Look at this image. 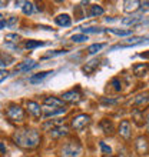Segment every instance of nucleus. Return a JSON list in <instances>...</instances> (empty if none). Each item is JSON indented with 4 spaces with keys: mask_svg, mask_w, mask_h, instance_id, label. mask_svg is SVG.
Instances as JSON below:
<instances>
[{
    "mask_svg": "<svg viewBox=\"0 0 149 157\" xmlns=\"http://www.w3.org/2000/svg\"><path fill=\"white\" fill-rule=\"evenodd\" d=\"M14 144L22 149H36L40 144V134L33 128H22L13 134Z\"/></svg>",
    "mask_w": 149,
    "mask_h": 157,
    "instance_id": "1",
    "label": "nucleus"
},
{
    "mask_svg": "<svg viewBox=\"0 0 149 157\" xmlns=\"http://www.w3.org/2000/svg\"><path fill=\"white\" fill-rule=\"evenodd\" d=\"M80 151H82V146L76 140H70L67 143H65V146L62 149V153L66 157H76L78 154H80Z\"/></svg>",
    "mask_w": 149,
    "mask_h": 157,
    "instance_id": "2",
    "label": "nucleus"
},
{
    "mask_svg": "<svg viewBox=\"0 0 149 157\" xmlns=\"http://www.w3.org/2000/svg\"><path fill=\"white\" fill-rule=\"evenodd\" d=\"M6 116L9 119L12 120V121H23L25 119V112H23V109L20 106H17V104H12L10 107L6 110Z\"/></svg>",
    "mask_w": 149,
    "mask_h": 157,
    "instance_id": "3",
    "label": "nucleus"
},
{
    "mask_svg": "<svg viewBox=\"0 0 149 157\" xmlns=\"http://www.w3.org/2000/svg\"><path fill=\"white\" fill-rule=\"evenodd\" d=\"M135 149H136V153L139 156H146L149 153V141L148 137L145 136H139L135 140Z\"/></svg>",
    "mask_w": 149,
    "mask_h": 157,
    "instance_id": "4",
    "label": "nucleus"
},
{
    "mask_svg": "<svg viewBox=\"0 0 149 157\" xmlns=\"http://www.w3.org/2000/svg\"><path fill=\"white\" fill-rule=\"evenodd\" d=\"M89 123H91V116H87V114H79V116H76L72 120V127L74 130H83Z\"/></svg>",
    "mask_w": 149,
    "mask_h": 157,
    "instance_id": "5",
    "label": "nucleus"
},
{
    "mask_svg": "<svg viewBox=\"0 0 149 157\" xmlns=\"http://www.w3.org/2000/svg\"><path fill=\"white\" fill-rule=\"evenodd\" d=\"M37 66V63L33 62V60H25V62L19 63L16 67H14V70H13V75H17V73H27L29 70L34 69Z\"/></svg>",
    "mask_w": 149,
    "mask_h": 157,
    "instance_id": "6",
    "label": "nucleus"
},
{
    "mask_svg": "<svg viewBox=\"0 0 149 157\" xmlns=\"http://www.w3.org/2000/svg\"><path fill=\"white\" fill-rule=\"evenodd\" d=\"M118 133L123 137L125 140H129L131 136H132V132H131V121H129V120H122L119 124V128H118Z\"/></svg>",
    "mask_w": 149,
    "mask_h": 157,
    "instance_id": "7",
    "label": "nucleus"
},
{
    "mask_svg": "<svg viewBox=\"0 0 149 157\" xmlns=\"http://www.w3.org/2000/svg\"><path fill=\"white\" fill-rule=\"evenodd\" d=\"M63 101H67V103H78L80 100V93L79 90H69L66 93H63Z\"/></svg>",
    "mask_w": 149,
    "mask_h": 157,
    "instance_id": "8",
    "label": "nucleus"
},
{
    "mask_svg": "<svg viewBox=\"0 0 149 157\" xmlns=\"http://www.w3.org/2000/svg\"><path fill=\"white\" fill-rule=\"evenodd\" d=\"M49 134L53 139H59V137H63V136H67L69 134V128H67V126H59V127H54V128H52L49 132Z\"/></svg>",
    "mask_w": 149,
    "mask_h": 157,
    "instance_id": "9",
    "label": "nucleus"
},
{
    "mask_svg": "<svg viewBox=\"0 0 149 157\" xmlns=\"http://www.w3.org/2000/svg\"><path fill=\"white\" fill-rule=\"evenodd\" d=\"M43 104H45L46 107H65V103H63V100L58 99V97H46L43 100Z\"/></svg>",
    "mask_w": 149,
    "mask_h": 157,
    "instance_id": "10",
    "label": "nucleus"
},
{
    "mask_svg": "<svg viewBox=\"0 0 149 157\" xmlns=\"http://www.w3.org/2000/svg\"><path fill=\"white\" fill-rule=\"evenodd\" d=\"M149 103V90L143 91V93H139V94L133 99V104L135 106H145Z\"/></svg>",
    "mask_w": 149,
    "mask_h": 157,
    "instance_id": "11",
    "label": "nucleus"
},
{
    "mask_svg": "<svg viewBox=\"0 0 149 157\" xmlns=\"http://www.w3.org/2000/svg\"><path fill=\"white\" fill-rule=\"evenodd\" d=\"M141 2H138V0H126L123 2V10L128 13H132V12H136L139 6H141Z\"/></svg>",
    "mask_w": 149,
    "mask_h": 157,
    "instance_id": "12",
    "label": "nucleus"
},
{
    "mask_svg": "<svg viewBox=\"0 0 149 157\" xmlns=\"http://www.w3.org/2000/svg\"><path fill=\"white\" fill-rule=\"evenodd\" d=\"M27 110H29V113L33 117H40V114H42V109H40V106H39V103L32 101V100L27 101Z\"/></svg>",
    "mask_w": 149,
    "mask_h": 157,
    "instance_id": "13",
    "label": "nucleus"
},
{
    "mask_svg": "<svg viewBox=\"0 0 149 157\" xmlns=\"http://www.w3.org/2000/svg\"><path fill=\"white\" fill-rule=\"evenodd\" d=\"M63 113H66V109L65 107H46L43 110V114L45 117H50V116H58V114H63Z\"/></svg>",
    "mask_w": 149,
    "mask_h": 157,
    "instance_id": "14",
    "label": "nucleus"
},
{
    "mask_svg": "<svg viewBox=\"0 0 149 157\" xmlns=\"http://www.w3.org/2000/svg\"><path fill=\"white\" fill-rule=\"evenodd\" d=\"M146 71H148V63H139V64L133 66V75L136 76V77L145 76Z\"/></svg>",
    "mask_w": 149,
    "mask_h": 157,
    "instance_id": "15",
    "label": "nucleus"
},
{
    "mask_svg": "<svg viewBox=\"0 0 149 157\" xmlns=\"http://www.w3.org/2000/svg\"><path fill=\"white\" fill-rule=\"evenodd\" d=\"M50 75H53V71H40V73H37V75H33L32 77L29 78V82L32 83V84H36V83H39V82H42V80H45L47 76H50Z\"/></svg>",
    "mask_w": 149,
    "mask_h": 157,
    "instance_id": "16",
    "label": "nucleus"
},
{
    "mask_svg": "<svg viewBox=\"0 0 149 157\" xmlns=\"http://www.w3.org/2000/svg\"><path fill=\"white\" fill-rule=\"evenodd\" d=\"M63 120H60V119H58V120H49V121H46L42 127H43V130H46V132H50L52 128H54V127H59V126H63Z\"/></svg>",
    "mask_w": 149,
    "mask_h": 157,
    "instance_id": "17",
    "label": "nucleus"
},
{
    "mask_svg": "<svg viewBox=\"0 0 149 157\" xmlns=\"http://www.w3.org/2000/svg\"><path fill=\"white\" fill-rule=\"evenodd\" d=\"M56 23H58L59 26H62V27H69V26L72 25V19L67 14H59L56 19Z\"/></svg>",
    "mask_w": 149,
    "mask_h": 157,
    "instance_id": "18",
    "label": "nucleus"
},
{
    "mask_svg": "<svg viewBox=\"0 0 149 157\" xmlns=\"http://www.w3.org/2000/svg\"><path fill=\"white\" fill-rule=\"evenodd\" d=\"M142 19L143 17L142 16H131V17H125V19H122V25L125 26H133V25H138V23H141Z\"/></svg>",
    "mask_w": 149,
    "mask_h": 157,
    "instance_id": "19",
    "label": "nucleus"
},
{
    "mask_svg": "<svg viewBox=\"0 0 149 157\" xmlns=\"http://www.w3.org/2000/svg\"><path fill=\"white\" fill-rule=\"evenodd\" d=\"M133 116V121L138 124V126H143V123H145V117H143V112H141L139 109H135L132 113Z\"/></svg>",
    "mask_w": 149,
    "mask_h": 157,
    "instance_id": "20",
    "label": "nucleus"
},
{
    "mask_svg": "<svg viewBox=\"0 0 149 157\" xmlns=\"http://www.w3.org/2000/svg\"><path fill=\"white\" fill-rule=\"evenodd\" d=\"M98 66H99V62L98 60H91V62H87L85 66H83V71L86 73V75H91V73H93V71L98 69Z\"/></svg>",
    "mask_w": 149,
    "mask_h": 157,
    "instance_id": "21",
    "label": "nucleus"
},
{
    "mask_svg": "<svg viewBox=\"0 0 149 157\" xmlns=\"http://www.w3.org/2000/svg\"><path fill=\"white\" fill-rule=\"evenodd\" d=\"M100 127H102V130L105 132V134H112V133H113V130H115V127H113L112 121H109L108 119H103L102 121H100Z\"/></svg>",
    "mask_w": 149,
    "mask_h": 157,
    "instance_id": "22",
    "label": "nucleus"
},
{
    "mask_svg": "<svg viewBox=\"0 0 149 157\" xmlns=\"http://www.w3.org/2000/svg\"><path fill=\"white\" fill-rule=\"evenodd\" d=\"M105 13V10H103V7L102 6H98V4H93L91 7V17H98V16H102Z\"/></svg>",
    "mask_w": 149,
    "mask_h": 157,
    "instance_id": "23",
    "label": "nucleus"
},
{
    "mask_svg": "<svg viewBox=\"0 0 149 157\" xmlns=\"http://www.w3.org/2000/svg\"><path fill=\"white\" fill-rule=\"evenodd\" d=\"M103 47H105V43H95V44H91L87 47V53L95 54V53H98V52H100Z\"/></svg>",
    "mask_w": 149,
    "mask_h": 157,
    "instance_id": "24",
    "label": "nucleus"
},
{
    "mask_svg": "<svg viewBox=\"0 0 149 157\" xmlns=\"http://www.w3.org/2000/svg\"><path fill=\"white\" fill-rule=\"evenodd\" d=\"M22 10H23V13H25V14H27V16H29V14H32V13H33L34 4L32 3V2H25V6L22 7Z\"/></svg>",
    "mask_w": 149,
    "mask_h": 157,
    "instance_id": "25",
    "label": "nucleus"
},
{
    "mask_svg": "<svg viewBox=\"0 0 149 157\" xmlns=\"http://www.w3.org/2000/svg\"><path fill=\"white\" fill-rule=\"evenodd\" d=\"M106 30L116 34V36H129V34H132V30H120V29H106Z\"/></svg>",
    "mask_w": 149,
    "mask_h": 157,
    "instance_id": "26",
    "label": "nucleus"
},
{
    "mask_svg": "<svg viewBox=\"0 0 149 157\" xmlns=\"http://www.w3.org/2000/svg\"><path fill=\"white\" fill-rule=\"evenodd\" d=\"M19 40H20V36L14 33L6 34V37H4V43H17Z\"/></svg>",
    "mask_w": 149,
    "mask_h": 157,
    "instance_id": "27",
    "label": "nucleus"
},
{
    "mask_svg": "<svg viewBox=\"0 0 149 157\" xmlns=\"http://www.w3.org/2000/svg\"><path fill=\"white\" fill-rule=\"evenodd\" d=\"M26 49H36V47H40V46H45V43L37 40H27L26 41Z\"/></svg>",
    "mask_w": 149,
    "mask_h": 157,
    "instance_id": "28",
    "label": "nucleus"
},
{
    "mask_svg": "<svg viewBox=\"0 0 149 157\" xmlns=\"http://www.w3.org/2000/svg\"><path fill=\"white\" fill-rule=\"evenodd\" d=\"M105 29H98V27H85L82 29V33L83 34H91V33H103Z\"/></svg>",
    "mask_w": 149,
    "mask_h": 157,
    "instance_id": "29",
    "label": "nucleus"
},
{
    "mask_svg": "<svg viewBox=\"0 0 149 157\" xmlns=\"http://www.w3.org/2000/svg\"><path fill=\"white\" fill-rule=\"evenodd\" d=\"M89 40V37H87L86 34H73L72 36V41H74V43H83V41Z\"/></svg>",
    "mask_w": 149,
    "mask_h": 157,
    "instance_id": "30",
    "label": "nucleus"
},
{
    "mask_svg": "<svg viewBox=\"0 0 149 157\" xmlns=\"http://www.w3.org/2000/svg\"><path fill=\"white\" fill-rule=\"evenodd\" d=\"M99 146H100V150H102V153H103V154H108V156H111L112 149L109 147V146H106V143H105V141H100Z\"/></svg>",
    "mask_w": 149,
    "mask_h": 157,
    "instance_id": "31",
    "label": "nucleus"
},
{
    "mask_svg": "<svg viewBox=\"0 0 149 157\" xmlns=\"http://www.w3.org/2000/svg\"><path fill=\"white\" fill-rule=\"evenodd\" d=\"M60 54H66V50H54L52 53L43 56V59H49V57H54V56H60Z\"/></svg>",
    "mask_w": 149,
    "mask_h": 157,
    "instance_id": "32",
    "label": "nucleus"
},
{
    "mask_svg": "<svg viewBox=\"0 0 149 157\" xmlns=\"http://www.w3.org/2000/svg\"><path fill=\"white\" fill-rule=\"evenodd\" d=\"M112 84H113V89H115L116 91L122 90V82H120L119 78H113V80H112Z\"/></svg>",
    "mask_w": 149,
    "mask_h": 157,
    "instance_id": "33",
    "label": "nucleus"
},
{
    "mask_svg": "<svg viewBox=\"0 0 149 157\" xmlns=\"http://www.w3.org/2000/svg\"><path fill=\"white\" fill-rule=\"evenodd\" d=\"M16 23H17V17L12 16V17H10V19H9L7 21H6V26H9L10 29H13V27L16 26Z\"/></svg>",
    "mask_w": 149,
    "mask_h": 157,
    "instance_id": "34",
    "label": "nucleus"
},
{
    "mask_svg": "<svg viewBox=\"0 0 149 157\" xmlns=\"http://www.w3.org/2000/svg\"><path fill=\"white\" fill-rule=\"evenodd\" d=\"M100 103H103V104H115V103H118V100H116V99H106V97H102V99H100Z\"/></svg>",
    "mask_w": 149,
    "mask_h": 157,
    "instance_id": "35",
    "label": "nucleus"
},
{
    "mask_svg": "<svg viewBox=\"0 0 149 157\" xmlns=\"http://www.w3.org/2000/svg\"><path fill=\"white\" fill-rule=\"evenodd\" d=\"M145 126H146V130H148V134H149V113L145 117Z\"/></svg>",
    "mask_w": 149,
    "mask_h": 157,
    "instance_id": "36",
    "label": "nucleus"
},
{
    "mask_svg": "<svg viewBox=\"0 0 149 157\" xmlns=\"http://www.w3.org/2000/svg\"><path fill=\"white\" fill-rule=\"evenodd\" d=\"M139 56H141V57H143V59H149V52H146V53H141Z\"/></svg>",
    "mask_w": 149,
    "mask_h": 157,
    "instance_id": "37",
    "label": "nucleus"
},
{
    "mask_svg": "<svg viewBox=\"0 0 149 157\" xmlns=\"http://www.w3.org/2000/svg\"><path fill=\"white\" fill-rule=\"evenodd\" d=\"M6 66H7V63H4V62H2V60H0V69H4Z\"/></svg>",
    "mask_w": 149,
    "mask_h": 157,
    "instance_id": "38",
    "label": "nucleus"
},
{
    "mask_svg": "<svg viewBox=\"0 0 149 157\" xmlns=\"http://www.w3.org/2000/svg\"><path fill=\"white\" fill-rule=\"evenodd\" d=\"M4 26H6V21H0V30H2V29H3V27H4Z\"/></svg>",
    "mask_w": 149,
    "mask_h": 157,
    "instance_id": "39",
    "label": "nucleus"
},
{
    "mask_svg": "<svg viewBox=\"0 0 149 157\" xmlns=\"http://www.w3.org/2000/svg\"><path fill=\"white\" fill-rule=\"evenodd\" d=\"M4 19H3V14H0V21H3Z\"/></svg>",
    "mask_w": 149,
    "mask_h": 157,
    "instance_id": "40",
    "label": "nucleus"
},
{
    "mask_svg": "<svg viewBox=\"0 0 149 157\" xmlns=\"http://www.w3.org/2000/svg\"><path fill=\"white\" fill-rule=\"evenodd\" d=\"M3 4H6V3H4V2H0V7H2V6H3Z\"/></svg>",
    "mask_w": 149,
    "mask_h": 157,
    "instance_id": "41",
    "label": "nucleus"
},
{
    "mask_svg": "<svg viewBox=\"0 0 149 157\" xmlns=\"http://www.w3.org/2000/svg\"><path fill=\"white\" fill-rule=\"evenodd\" d=\"M105 157H113V156H105Z\"/></svg>",
    "mask_w": 149,
    "mask_h": 157,
    "instance_id": "42",
    "label": "nucleus"
}]
</instances>
